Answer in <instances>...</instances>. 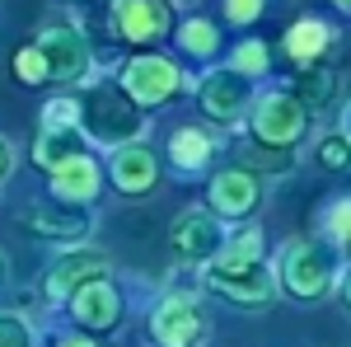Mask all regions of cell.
Wrapping results in <instances>:
<instances>
[{
    "mask_svg": "<svg viewBox=\"0 0 351 347\" xmlns=\"http://www.w3.org/2000/svg\"><path fill=\"white\" fill-rule=\"evenodd\" d=\"M347 267L337 258V244L328 240H314V235H300L281 249V258H276V272H271V282H276V291L295 295V300H319L337 287V277H342Z\"/></svg>",
    "mask_w": 351,
    "mask_h": 347,
    "instance_id": "6da1fadb",
    "label": "cell"
},
{
    "mask_svg": "<svg viewBox=\"0 0 351 347\" xmlns=\"http://www.w3.org/2000/svg\"><path fill=\"white\" fill-rule=\"evenodd\" d=\"M80 132H89L99 146L122 150V146H136V141H141L145 117H141V108H136L122 89H94L80 104Z\"/></svg>",
    "mask_w": 351,
    "mask_h": 347,
    "instance_id": "7a4b0ae2",
    "label": "cell"
},
{
    "mask_svg": "<svg viewBox=\"0 0 351 347\" xmlns=\"http://www.w3.org/2000/svg\"><path fill=\"white\" fill-rule=\"evenodd\" d=\"M43 61H47V80L56 85H84L89 80V71H94V52H89V43H84V33L75 24H47L38 33V43H33Z\"/></svg>",
    "mask_w": 351,
    "mask_h": 347,
    "instance_id": "3957f363",
    "label": "cell"
},
{
    "mask_svg": "<svg viewBox=\"0 0 351 347\" xmlns=\"http://www.w3.org/2000/svg\"><path fill=\"white\" fill-rule=\"evenodd\" d=\"M206 287L216 295H225L230 305H243V310L267 305L271 295H276V282H271L267 267L263 263H239V258H211V263H206Z\"/></svg>",
    "mask_w": 351,
    "mask_h": 347,
    "instance_id": "277c9868",
    "label": "cell"
},
{
    "mask_svg": "<svg viewBox=\"0 0 351 347\" xmlns=\"http://www.w3.org/2000/svg\"><path fill=\"white\" fill-rule=\"evenodd\" d=\"M304 132H309V113H304V104H300L291 89H276V94H263L258 99V108H253V136L263 146L286 150V146L304 141Z\"/></svg>",
    "mask_w": 351,
    "mask_h": 347,
    "instance_id": "5b68a950",
    "label": "cell"
},
{
    "mask_svg": "<svg viewBox=\"0 0 351 347\" xmlns=\"http://www.w3.org/2000/svg\"><path fill=\"white\" fill-rule=\"evenodd\" d=\"M178 85H188V80H183V71H178L169 56H132V61L122 66V94H127L136 108L169 104V99L178 94Z\"/></svg>",
    "mask_w": 351,
    "mask_h": 347,
    "instance_id": "8992f818",
    "label": "cell"
},
{
    "mask_svg": "<svg viewBox=\"0 0 351 347\" xmlns=\"http://www.w3.org/2000/svg\"><path fill=\"white\" fill-rule=\"evenodd\" d=\"M155 347H202L206 343V310L192 295H169L150 315Z\"/></svg>",
    "mask_w": 351,
    "mask_h": 347,
    "instance_id": "52a82bcc",
    "label": "cell"
},
{
    "mask_svg": "<svg viewBox=\"0 0 351 347\" xmlns=\"http://www.w3.org/2000/svg\"><path fill=\"white\" fill-rule=\"evenodd\" d=\"M169 244L183 263H211L225 249V225L211 212H183L169 225Z\"/></svg>",
    "mask_w": 351,
    "mask_h": 347,
    "instance_id": "ba28073f",
    "label": "cell"
},
{
    "mask_svg": "<svg viewBox=\"0 0 351 347\" xmlns=\"http://www.w3.org/2000/svg\"><path fill=\"white\" fill-rule=\"evenodd\" d=\"M99 277H108V254L84 249V244H71V254H61V258L47 267L43 291H47V300H71L84 282H99Z\"/></svg>",
    "mask_w": 351,
    "mask_h": 347,
    "instance_id": "9c48e42d",
    "label": "cell"
},
{
    "mask_svg": "<svg viewBox=\"0 0 351 347\" xmlns=\"http://www.w3.org/2000/svg\"><path fill=\"white\" fill-rule=\"evenodd\" d=\"M197 104L216 122H239V113L248 108V80L234 76L230 66H216V71H206L197 80Z\"/></svg>",
    "mask_w": 351,
    "mask_h": 347,
    "instance_id": "30bf717a",
    "label": "cell"
},
{
    "mask_svg": "<svg viewBox=\"0 0 351 347\" xmlns=\"http://www.w3.org/2000/svg\"><path fill=\"white\" fill-rule=\"evenodd\" d=\"M108 179H112V188H117V192L141 197V192H150V188L160 183V160H155V150H150L145 141L122 146V150H112Z\"/></svg>",
    "mask_w": 351,
    "mask_h": 347,
    "instance_id": "8fae6325",
    "label": "cell"
},
{
    "mask_svg": "<svg viewBox=\"0 0 351 347\" xmlns=\"http://www.w3.org/2000/svg\"><path fill=\"white\" fill-rule=\"evenodd\" d=\"M112 19H117V33L127 43L145 47V43H160L169 33V5L164 0H117Z\"/></svg>",
    "mask_w": 351,
    "mask_h": 347,
    "instance_id": "7c38bea8",
    "label": "cell"
},
{
    "mask_svg": "<svg viewBox=\"0 0 351 347\" xmlns=\"http://www.w3.org/2000/svg\"><path fill=\"white\" fill-rule=\"evenodd\" d=\"M71 315H75V324L94 328V333H104V328H117V324H122V295H117V287H112L108 277H99V282H84L80 291L71 295Z\"/></svg>",
    "mask_w": 351,
    "mask_h": 347,
    "instance_id": "4fadbf2b",
    "label": "cell"
},
{
    "mask_svg": "<svg viewBox=\"0 0 351 347\" xmlns=\"http://www.w3.org/2000/svg\"><path fill=\"white\" fill-rule=\"evenodd\" d=\"M206 202H211V216H248L258 207V179L248 174V169H220L211 188H206Z\"/></svg>",
    "mask_w": 351,
    "mask_h": 347,
    "instance_id": "5bb4252c",
    "label": "cell"
},
{
    "mask_svg": "<svg viewBox=\"0 0 351 347\" xmlns=\"http://www.w3.org/2000/svg\"><path fill=\"white\" fill-rule=\"evenodd\" d=\"M24 225L33 230V235H43V240H61V244H80L89 230H94V221H89V212L84 207H33V212H24Z\"/></svg>",
    "mask_w": 351,
    "mask_h": 347,
    "instance_id": "9a60e30c",
    "label": "cell"
},
{
    "mask_svg": "<svg viewBox=\"0 0 351 347\" xmlns=\"http://www.w3.org/2000/svg\"><path fill=\"white\" fill-rule=\"evenodd\" d=\"M99 188H104V169L94 164V155H75L71 164H61L52 174V197L61 207H84V202H94Z\"/></svg>",
    "mask_w": 351,
    "mask_h": 347,
    "instance_id": "2e32d148",
    "label": "cell"
},
{
    "mask_svg": "<svg viewBox=\"0 0 351 347\" xmlns=\"http://www.w3.org/2000/svg\"><path fill=\"white\" fill-rule=\"evenodd\" d=\"M281 47H286V56L295 61L300 71H309V66H319V56L332 47V28L324 24V19H295V24L286 28V38H281Z\"/></svg>",
    "mask_w": 351,
    "mask_h": 347,
    "instance_id": "e0dca14e",
    "label": "cell"
},
{
    "mask_svg": "<svg viewBox=\"0 0 351 347\" xmlns=\"http://www.w3.org/2000/svg\"><path fill=\"white\" fill-rule=\"evenodd\" d=\"M211 155H216V136L202 132V127H178V132L169 136V160H173V169L183 179L202 174L211 164Z\"/></svg>",
    "mask_w": 351,
    "mask_h": 347,
    "instance_id": "ac0fdd59",
    "label": "cell"
},
{
    "mask_svg": "<svg viewBox=\"0 0 351 347\" xmlns=\"http://www.w3.org/2000/svg\"><path fill=\"white\" fill-rule=\"evenodd\" d=\"M84 146H89V141H84L80 127H43L38 146H33V160H38V169L56 174L61 164H71L75 155H89Z\"/></svg>",
    "mask_w": 351,
    "mask_h": 347,
    "instance_id": "d6986e66",
    "label": "cell"
},
{
    "mask_svg": "<svg viewBox=\"0 0 351 347\" xmlns=\"http://www.w3.org/2000/svg\"><path fill=\"white\" fill-rule=\"evenodd\" d=\"M178 47H183V56H216L220 52V24L216 19H183L178 24Z\"/></svg>",
    "mask_w": 351,
    "mask_h": 347,
    "instance_id": "ffe728a7",
    "label": "cell"
},
{
    "mask_svg": "<svg viewBox=\"0 0 351 347\" xmlns=\"http://www.w3.org/2000/svg\"><path fill=\"white\" fill-rule=\"evenodd\" d=\"M332 89H337V80H332L328 71H319V66H309L291 94H295L300 104H304V113H309V108H324L328 99H332Z\"/></svg>",
    "mask_w": 351,
    "mask_h": 347,
    "instance_id": "44dd1931",
    "label": "cell"
},
{
    "mask_svg": "<svg viewBox=\"0 0 351 347\" xmlns=\"http://www.w3.org/2000/svg\"><path fill=\"white\" fill-rule=\"evenodd\" d=\"M267 66H271V52L263 47V43H253V38H248V43H239V47H234V56H230V71H234V76H243V80H248V76H267Z\"/></svg>",
    "mask_w": 351,
    "mask_h": 347,
    "instance_id": "7402d4cb",
    "label": "cell"
},
{
    "mask_svg": "<svg viewBox=\"0 0 351 347\" xmlns=\"http://www.w3.org/2000/svg\"><path fill=\"white\" fill-rule=\"evenodd\" d=\"M33 343H38L33 324L14 310H0V347H33Z\"/></svg>",
    "mask_w": 351,
    "mask_h": 347,
    "instance_id": "603a6c76",
    "label": "cell"
},
{
    "mask_svg": "<svg viewBox=\"0 0 351 347\" xmlns=\"http://www.w3.org/2000/svg\"><path fill=\"white\" fill-rule=\"evenodd\" d=\"M220 258H239V263H263V230H239L234 240H225Z\"/></svg>",
    "mask_w": 351,
    "mask_h": 347,
    "instance_id": "cb8c5ba5",
    "label": "cell"
},
{
    "mask_svg": "<svg viewBox=\"0 0 351 347\" xmlns=\"http://www.w3.org/2000/svg\"><path fill=\"white\" fill-rule=\"evenodd\" d=\"M14 80L19 85H43L47 80V61H43V52H38L33 43L14 52Z\"/></svg>",
    "mask_w": 351,
    "mask_h": 347,
    "instance_id": "d4e9b609",
    "label": "cell"
},
{
    "mask_svg": "<svg viewBox=\"0 0 351 347\" xmlns=\"http://www.w3.org/2000/svg\"><path fill=\"white\" fill-rule=\"evenodd\" d=\"M43 127H80V104L71 94H56L43 104Z\"/></svg>",
    "mask_w": 351,
    "mask_h": 347,
    "instance_id": "484cf974",
    "label": "cell"
},
{
    "mask_svg": "<svg viewBox=\"0 0 351 347\" xmlns=\"http://www.w3.org/2000/svg\"><path fill=\"white\" fill-rule=\"evenodd\" d=\"M319 160H324L328 169H347V164H351V141L342 132H332L324 146H319Z\"/></svg>",
    "mask_w": 351,
    "mask_h": 347,
    "instance_id": "4316f807",
    "label": "cell"
},
{
    "mask_svg": "<svg viewBox=\"0 0 351 347\" xmlns=\"http://www.w3.org/2000/svg\"><path fill=\"white\" fill-rule=\"evenodd\" d=\"M324 225H328V235H332V240H342V249L351 254V197H347V202H337V207L328 212Z\"/></svg>",
    "mask_w": 351,
    "mask_h": 347,
    "instance_id": "83f0119b",
    "label": "cell"
},
{
    "mask_svg": "<svg viewBox=\"0 0 351 347\" xmlns=\"http://www.w3.org/2000/svg\"><path fill=\"white\" fill-rule=\"evenodd\" d=\"M263 5H267V0H225V19H230V24H253V19L263 14Z\"/></svg>",
    "mask_w": 351,
    "mask_h": 347,
    "instance_id": "f1b7e54d",
    "label": "cell"
},
{
    "mask_svg": "<svg viewBox=\"0 0 351 347\" xmlns=\"http://www.w3.org/2000/svg\"><path fill=\"white\" fill-rule=\"evenodd\" d=\"M10 174H14V146H10V141L0 136V183H5Z\"/></svg>",
    "mask_w": 351,
    "mask_h": 347,
    "instance_id": "f546056e",
    "label": "cell"
},
{
    "mask_svg": "<svg viewBox=\"0 0 351 347\" xmlns=\"http://www.w3.org/2000/svg\"><path fill=\"white\" fill-rule=\"evenodd\" d=\"M332 291L342 295V305L351 310V272H342V277H337V287H332Z\"/></svg>",
    "mask_w": 351,
    "mask_h": 347,
    "instance_id": "4dcf8cb0",
    "label": "cell"
},
{
    "mask_svg": "<svg viewBox=\"0 0 351 347\" xmlns=\"http://www.w3.org/2000/svg\"><path fill=\"white\" fill-rule=\"evenodd\" d=\"M56 347H94V343H89V338H61Z\"/></svg>",
    "mask_w": 351,
    "mask_h": 347,
    "instance_id": "1f68e13d",
    "label": "cell"
},
{
    "mask_svg": "<svg viewBox=\"0 0 351 347\" xmlns=\"http://www.w3.org/2000/svg\"><path fill=\"white\" fill-rule=\"evenodd\" d=\"M342 136L351 141V104H347V113H342Z\"/></svg>",
    "mask_w": 351,
    "mask_h": 347,
    "instance_id": "d6a6232c",
    "label": "cell"
},
{
    "mask_svg": "<svg viewBox=\"0 0 351 347\" xmlns=\"http://www.w3.org/2000/svg\"><path fill=\"white\" fill-rule=\"evenodd\" d=\"M0 282H10V263H5V254H0Z\"/></svg>",
    "mask_w": 351,
    "mask_h": 347,
    "instance_id": "836d02e7",
    "label": "cell"
},
{
    "mask_svg": "<svg viewBox=\"0 0 351 347\" xmlns=\"http://www.w3.org/2000/svg\"><path fill=\"white\" fill-rule=\"evenodd\" d=\"M332 5H337V10H347V14H351V0H332Z\"/></svg>",
    "mask_w": 351,
    "mask_h": 347,
    "instance_id": "e575fe53",
    "label": "cell"
}]
</instances>
